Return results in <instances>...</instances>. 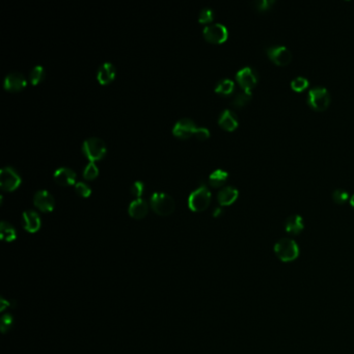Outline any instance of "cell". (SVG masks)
Segmentation results:
<instances>
[{"label":"cell","instance_id":"obj_1","mask_svg":"<svg viewBox=\"0 0 354 354\" xmlns=\"http://www.w3.org/2000/svg\"><path fill=\"white\" fill-rule=\"evenodd\" d=\"M150 204L153 211L160 216L171 215L176 208L173 197L162 192H155L152 194Z\"/></svg>","mask_w":354,"mask_h":354},{"label":"cell","instance_id":"obj_2","mask_svg":"<svg viewBox=\"0 0 354 354\" xmlns=\"http://www.w3.org/2000/svg\"><path fill=\"white\" fill-rule=\"evenodd\" d=\"M211 203V192L205 184L195 189L188 198V207L193 212L205 211Z\"/></svg>","mask_w":354,"mask_h":354},{"label":"cell","instance_id":"obj_3","mask_svg":"<svg viewBox=\"0 0 354 354\" xmlns=\"http://www.w3.org/2000/svg\"><path fill=\"white\" fill-rule=\"evenodd\" d=\"M274 251L279 260L282 262H292L299 255L297 243L289 238H282L274 245Z\"/></svg>","mask_w":354,"mask_h":354},{"label":"cell","instance_id":"obj_4","mask_svg":"<svg viewBox=\"0 0 354 354\" xmlns=\"http://www.w3.org/2000/svg\"><path fill=\"white\" fill-rule=\"evenodd\" d=\"M82 152L90 162H95L102 159L106 154V146L102 139L92 137L83 143Z\"/></svg>","mask_w":354,"mask_h":354},{"label":"cell","instance_id":"obj_5","mask_svg":"<svg viewBox=\"0 0 354 354\" xmlns=\"http://www.w3.org/2000/svg\"><path fill=\"white\" fill-rule=\"evenodd\" d=\"M308 102L313 109L317 111H323L329 106L330 95L325 88L316 87L310 90Z\"/></svg>","mask_w":354,"mask_h":354},{"label":"cell","instance_id":"obj_6","mask_svg":"<svg viewBox=\"0 0 354 354\" xmlns=\"http://www.w3.org/2000/svg\"><path fill=\"white\" fill-rule=\"evenodd\" d=\"M21 177L14 168L8 166L0 172V187L5 191H14L21 184Z\"/></svg>","mask_w":354,"mask_h":354},{"label":"cell","instance_id":"obj_7","mask_svg":"<svg viewBox=\"0 0 354 354\" xmlns=\"http://www.w3.org/2000/svg\"><path fill=\"white\" fill-rule=\"evenodd\" d=\"M203 33L206 41L212 44H222L227 41L229 36L227 27L219 23L206 26Z\"/></svg>","mask_w":354,"mask_h":354},{"label":"cell","instance_id":"obj_8","mask_svg":"<svg viewBox=\"0 0 354 354\" xmlns=\"http://www.w3.org/2000/svg\"><path fill=\"white\" fill-rule=\"evenodd\" d=\"M236 79H237L239 86L243 89V91L250 92L251 89L256 87L259 77L254 69L249 68V66H245V68L237 72V74H236Z\"/></svg>","mask_w":354,"mask_h":354},{"label":"cell","instance_id":"obj_9","mask_svg":"<svg viewBox=\"0 0 354 354\" xmlns=\"http://www.w3.org/2000/svg\"><path fill=\"white\" fill-rule=\"evenodd\" d=\"M267 55L275 64L287 65L292 60V53L285 46H275L267 50Z\"/></svg>","mask_w":354,"mask_h":354},{"label":"cell","instance_id":"obj_10","mask_svg":"<svg viewBox=\"0 0 354 354\" xmlns=\"http://www.w3.org/2000/svg\"><path fill=\"white\" fill-rule=\"evenodd\" d=\"M195 123L190 119H182L175 125L173 129V134L180 139H188L196 131Z\"/></svg>","mask_w":354,"mask_h":354},{"label":"cell","instance_id":"obj_11","mask_svg":"<svg viewBox=\"0 0 354 354\" xmlns=\"http://www.w3.org/2000/svg\"><path fill=\"white\" fill-rule=\"evenodd\" d=\"M33 204L42 212H51L54 209L55 200L52 194L47 190H40L33 197Z\"/></svg>","mask_w":354,"mask_h":354},{"label":"cell","instance_id":"obj_12","mask_svg":"<svg viewBox=\"0 0 354 354\" xmlns=\"http://www.w3.org/2000/svg\"><path fill=\"white\" fill-rule=\"evenodd\" d=\"M26 84V79L21 73H11L5 79V89L10 92H20Z\"/></svg>","mask_w":354,"mask_h":354},{"label":"cell","instance_id":"obj_13","mask_svg":"<svg viewBox=\"0 0 354 354\" xmlns=\"http://www.w3.org/2000/svg\"><path fill=\"white\" fill-rule=\"evenodd\" d=\"M22 226L29 233H36L41 229L42 221L35 211H26L22 215Z\"/></svg>","mask_w":354,"mask_h":354},{"label":"cell","instance_id":"obj_14","mask_svg":"<svg viewBox=\"0 0 354 354\" xmlns=\"http://www.w3.org/2000/svg\"><path fill=\"white\" fill-rule=\"evenodd\" d=\"M54 180L61 186H71L76 182V174L70 168L61 167L54 173Z\"/></svg>","mask_w":354,"mask_h":354},{"label":"cell","instance_id":"obj_15","mask_svg":"<svg viewBox=\"0 0 354 354\" xmlns=\"http://www.w3.org/2000/svg\"><path fill=\"white\" fill-rule=\"evenodd\" d=\"M129 215L135 219H143L147 216L149 212V205L143 198H136L133 200L128 209Z\"/></svg>","mask_w":354,"mask_h":354},{"label":"cell","instance_id":"obj_16","mask_svg":"<svg viewBox=\"0 0 354 354\" xmlns=\"http://www.w3.org/2000/svg\"><path fill=\"white\" fill-rule=\"evenodd\" d=\"M115 78V68L112 63L110 62H105L100 66V69L97 74V79L100 84L102 86H106L112 82Z\"/></svg>","mask_w":354,"mask_h":354},{"label":"cell","instance_id":"obj_17","mask_svg":"<svg viewBox=\"0 0 354 354\" xmlns=\"http://www.w3.org/2000/svg\"><path fill=\"white\" fill-rule=\"evenodd\" d=\"M218 124L227 131H234L238 127V120L233 111L226 109L225 111H223L221 116H219Z\"/></svg>","mask_w":354,"mask_h":354},{"label":"cell","instance_id":"obj_18","mask_svg":"<svg viewBox=\"0 0 354 354\" xmlns=\"http://www.w3.org/2000/svg\"><path fill=\"white\" fill-rule=\"evenodd\" d=\"M238 190L232 187V186H227L223 188L217 194V199L218 203L222 206H229L233 204L234 201L237 199L238 197Z\"/></svg>","mask_w":354,"mask_h":354},{"label":"cell","instance_id":"obj_19","mask_svg":"<svg viewBox=\"0 0 354 354\" xmlns=\"http://www.w3.org/2000/svg\"><path fill=\"white\" fill-rule=\"evenodd\" d=\"M303 227L305 225H303L302 218L299 215H291L286 221V231L290 234H299L303 230Z\"/></svg>","mask_w":354,"mask_h":354},{"label":"cell","instance_id":"obj_20","mask_svg":"<svg viewBox=\"0 0 354 354\" xmlns=\"http://www.w3.org/2000/svg\"><path fill=\"white\" fill-rule=\"evenodd\" d=\"M229 178V174L223 170L214 171L209 177V184L214 188L223 186Z\"/></svg>","mask_w":354,"mask_h":354},{"label":"cell","instance_id":"obj_21","mask_svg":"<svg viewBox=\"0 0 354 354\" xmlns=\"http://www.w3.org/2000/svg\"><path fill=\"white\" fill-rule=\"evenodd\" d=\"M0 237L4 241L12 242L17 238V233L15 228L6 222H3L0 225Z\"/></svg>","mask_w":354,"mask_h":354},{"label":"cell","instance_id":"obj_22","mask_svg":"<svg viewBox=\"0 0 354 354\" xmlns=\"http://www.w3.org/2000/svg\"><path fill=\"white\" fill-rule=\"evenodd\" d=\"M235 89V83L231 79H223L217 83V86L215 88V92L217 94H221L224 96L230 95L233 93Z\"/></svg>","mask_w":354,"mask_h":354},{"label":"cell","instance_id":"obj_23","mask_svg":"<svg viewBox=\"0 0 354 354\" xmlns=\"http://www.w3.org/2000/svg\"><path fill=\"white\" fill-rule=\"evenodd\" d=\"M251 100V92H248V91H242L240 93H238L237 95H236L233 100H232V102L231 104L235 107H243L245 106L249 101Z\"/></svg>","mask_w":354,"mask_h":354},{"label":"cell","instance_id":"obj_24","mask_svg":"<svg viewBox=\"0 0 354 354\" xmlns=\"http://www.w3.org/2000/svg\"><path fill=\"white\" fill-rule=\"evenodd\" d=\"M45 70L43 66L41 65H37L33 68L31 71H30V74H29V80L31 82L32 86H38V84L44 80L45 78Z\"/></svg>","mask_w":354,"mask_h":354},{"label":"cell","instance_id":"obj_25","mask_svg":"<svg viewBox=\"0 0 354 354\" xmlns=\"http://www.w3.org/2000/svg\"><path fill=\"white\" fill-rule=\"evenodd\" d=\"M98 174H99V170H98L97 165L95 164V162H90L83 171L84 179L89 180V181L96 179L98 177Z\"/></svg>","mask_w":354,"mask_h":354},{"label":"cell","instance_id":"obj_26","mask_svg":"<svg viewBox=\"0 0 354 354\" xmlns=\"http://www.w3.org/2000/svg\"><path fill=\"white\" fill-rule=\"evenodd\" d=\"M308 87H309V80L305 77H301V76L296 77L291 82V88L295 92H302L303 90H306Z\"/></svg>","mask_w":354,"mask_h":354},{"label":"cell","instance_id":"obj_27","mask_svg":"<svg viewBox=\"0 0 354 354\" xmlns=\"http://www.w3.org/2000/svg\"><path fill=\"white\" fill-rule=\"evenodd\" d=\"M214 18V13L211 9L205 8L200 11L199 16H198V22L199 23H210Z\"/></svg>","mask_w":354,"mask_h":354},{"label":"cell","instance_id":"obj_28","mask_svg":"<svg viewBox=\"0 0 354 354\" xmlns=\"http://www.w3.org/2000/svg\"><path fill=\"white\" fill-rule=\"evenodd\" d=\"M332 198L336 204L342 205L346 203V200L349 198V195L345 189H336L332 193Z\"/></svg>","mask_w":354,"mask_h":354},{"label":"cell","instance_id":"obj_29","mask_svg":"<svg viewBox=\"0 0 354 354\" xmlns=\"http://www.w3.org/2000/svg\"><path fill=\"white\" fill-rule=\"evenodd\" d=\"M75 190L82 197H89L92 193V189L89 185L82 182H79L75 185Z\"/></svg>","mask_w":354,"mask_h":354},{"label":"cell","instance_id":"obj_30","mask_svg":"<svg viewBox=\"0 0 354 354\" xmlns=\"http://www.w3.org/2000/svg\"><path fill=\"white\" fill-rule=\"evenodd\" d=\"M252 5L259 11H266L274 5V0H258V2H255Z\"/></svg>","mask_w":354,"mask_h":354},{"label":"cell","instance_id":"obj_31","mask_svg":"<svg viewBox=\"0 0 354 354\" xmlns=\"http://www.w3.org/2000/svg\"><path fill=\"white\" fill-rule=\"evenodd\" d=\"M145 191V184L143 182H135L133 185H132V187H131V192L133 195H135L137 198H140L139 196L143 195Z\"/></svg>","mask_w":354,"mask_h":354},{"label":"cell","instance_id":"obj_32","mask_svg":"<svg viewBox=\"0 0 354 354\" xmlns=\"http://www.w3.org/2000/svg\"><path fill=\"white\" fill-rule=\"evenodd\" d=\"M12 326H13V317L11 315L7 314V315H5L3 317V320H2V331H3V333H6L7 331H9Z\"/></svg>","mask_w":354,"mask_h":354},{"label":"cell","instance_id":"obj_33","mask_svg":"<svg viewBox=\"0 0 354 354\" xmlns=\"http://www.w3.org/2000/svg\"><path fill=\"white\" fill-rule=\"evenodd\" d=\"M194 136L198 139V140H206L207 138H209L210 136V132L207 128H197L195 133H194Z\"/></svg>","mask_w":354,"mask_h":354},{"label":"cell","instance_id":"obj_34","mask_svg":"<svg viewBox=\"0 0 354 354\" xmlns=\"http://www.w3.org/2000/svg\"><path fill=\"white\" fill-rule=\"evenodd\" d=\"M223 214V209L222 208H216L213 212V215L214 217H218V216H221Z\"/></svg>","mask_w":354,"mask_h":354},{"label":"cell","instance_id":"obj_35","mask_svg":"<svg viewBox=\"0 0 354 354\" xmlns=\"http://www.w3.org/2000/svg\"><path fill=\"white\" fill-rule=\"evenodd\" d=\"M350 204H351V206L354 208V194L351 196V198H350Z\"/></svg>","mask_w":354,"mask_h":354}]
</instances>
